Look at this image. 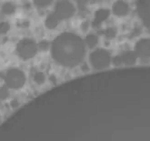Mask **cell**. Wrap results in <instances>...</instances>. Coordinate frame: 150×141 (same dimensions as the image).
I'll return each mask as SVG.
<instances>
[{
  "label": "cell",
  "instance_id": "obj_9",
  "mask_svg": "<svg viewBox=\"0 0 150 141\" xmlns=\"http://www.w3.org/2000/svg\"><path fill=\"white\" fill-rule=\"evenodd\" d=\"M109 15V11L105 8H101V9L98 10L95 14V19L93 21V24L96 26L98 24H100L103 21H105Z\"/></svg>",
  "mask_w": 150,
  "mask_h": 141
},
{
  "label": "cell",
  "instance_id": "obj_18",
  "mask_svg": "<svg viewBox=\"0 0 150 141\" xmlns=\"http://www.w3.org/2000/svg\"><path fill=\"white\" fill-rule=\"evenodd\" d=\"M48 47V43H47V42H41L40 43V48L41 49H43V50H46L47 48Z\"/></svg>",
  "mask_w": 150,
  "mask_h": 141
},
{
  "label": "cell",
  "instance_id": "obj_17",
  "mask_svg": "<svg viewBox=\"0 0 150 141\" xmlns=\"http://www.w3.org/2000/svg\"><path fill=\"white\" fill-rule=\"evenodd\" d=\"M36 5L38 6H48L51 4V1H47V0H43V1H40V0H37L36 2Z\"/></svg>",
  "mask_w": 150,
  "mask_h": 141
},
{
  "label": "cell",
  "instance_id": "obj_12",
  "mask_svg": "<svg viewBox=\"0 0 150 141\" xmlns=\"http://www.w3.org/2000/svg\"><path fill=\"white\" fill-rule=\"evenodd\" d=\"M2 11L6 15H10L15 11V6L11 3H6L2 7Z\"/></svg>",
  "mask_w": 150,
  "mask_h": 141
},
{
  "label": "cell",
  "instance_id": "obj_4",
  "mask_svg": "<svg viewBox=\"0 0 150 141\" xmlns=\"http://www.w3.org/2000/svg\"><path fill=\"white\" fill-rule=\"evenodd\" d=\"M90 63L96 69H103L110 64L111 57L109 52L105 49H96L90 54Z\"/></svg>",
  "mask_w": 150,
  "mask_h": 141
},
{
  "label": "cell",
  "instance_id": "obj_6",
  "mask_svg": "<svg viewBox=\"0 0 150 141\" xmlns=\"http://www.w3.org/2000/svg\"><path fill=\"white\" fill-rule=\"evenodd\" d=\"M137 55L135 52L127 51L114 59V64L117 66H119L122 64L126 65H134L137 61Z\"/></svg>",
  "mask_w": 150,
  "mask_h": 141
},
{
  "label": "cell",
  "instance_id": "obj_5",
  "mask_svg": "<svg viewBox=\"0 0 150 141\" xmlns=\"http://www.w3.org/2000/svg\"><path fill=\"white\" fill-rule=\"evenodd\" d=\"M75 13V6L68 1H58L56 4L54 14L59 20H63L71 17Z\"/></svg>",
  "mask_w": 150,
  "mask_h": 141
},
{
  "label": "cell",
  "instance_id": "obj_7",
  "mask_svg": "<svg viewBox=\"0 0 150 141\" xmlns=\"http://www.w3.org/2000/svg\"><path fill=\"white\" fill-rule=\"evenodd\" d=\"M135 52L141 58H150V38L140 39L135 45Z\"/></svg>",
  "mask_w": 150,
  "mask_h": 141
},
{
  "label": "cell",
  "instance_id": "obj_13",
  "mask_svg": "<svg viewBox=\"0 0 150 141\" xmlns=\"http://www.w3.org/2000/svg\"><path fill=\"white\" fill-rule=\"evenodd\" d=\"M116 34H117V30H116V28H113V27L108 28L105 32V37H107L108 39L115 38Z\"/></svg>",
  "mask_w": 150,
  "mask_h": 141
},
{
  "label": "cell",
  "instance_id": "obj_8",
  "mask_svg": "<svg viewBox=\"0 0 150 141\" xmlns=\"http://www.w3.org/2000/svg\"><path fill=\"white\" fill-rule=\"evenodd\" d=\"M113 13L118 17L126 16L129 12V6L124 1H117L113 5Z\"/></svg>",
  "mask_w": 150,
  "mask_h": 141
},
{
  "label": "cell",
  "instance_id": "obj_3",
  "mask_svg": "<svg viewBox=\"0 0 150 141\" xmlns=\"http://www.w3.org/2000/svg\"><path fill=\"white\" fill-rule=\"evenodd\" d=\"M16 50L22 59L28 60L36 55L38 52V46L33 40L25 38L17 43Z\"/></svg>",
  "mask_w": 150,
  "mask_h": 141
},
{
  "label": "cell",
  "instance_id": "obj_14",
  "mask_svg": "<svg viewBox=\"0 0 150 141\" xmlns=\"http://www.w3.org/2000/svg\"><path fill=\"white\" fill-rule=\"evenodd\" d=\"M34 80H35V82H36L37 83L42 84V83H44V82H45L46 78H45V75H44V73H37L36 74H35V76H34Z\"/></svg>",
  "mask_w": 150,
  "mask_h": 141
},
{
  "label": "cell",
  "instance_id": "obj_10",
  "mask_svg": "<svg viewBox=\"0 0 150 141\" xmlns=\"http://www.w3.org/2000/svg\"><path fill=\"white\" fill-rule=\"evenodd\" d=\"M58 24V19L54 14H50L46 19V26L49 29H55Z\"/></svg>",
  "mask_w": 150,
  "mask_h": 141
},
{
  "label": "cell",
  "instance_id": "obj_2",
  "mask_svg": "<svg viewBox=\"0 0 150 141\" xmlns=\"http://www.w3.org/2000/svg\"><path fill=\"white\" fill-rule=\"evenodd\" d=\"M6 84L8 88L17 90L23 87L25 82V76L22 70L18 69H10L6 74Z\"/></svg>",
  "mask_w": 150,
  "mask_h": 141
},
{
  "label": "cell",
  "instance_id": "obj_1",
  "mask_svg": "<svg viewBox=\"0 0 150 141\" xmlns=\"http://www.w3.org/2000/svg\"><path fill=\"white\" fill-rule=\"evenodd\" d=\"M85 43L78 35L63 33L53 41L52 57L62 66L73 68L81 63L85 55Z\"/></svg>",
  "mask_w": 150,
  "mask_h": 141
},
{
  "label": "cell",
  "instance_id": "obj_16",
  "mask_svg": "<svg viewBox=\"0 0 150 141\" xmlns=\"http://www.w3.org/2000/svg\"><path fill=\"white\" fill-rule=\"evenodd\" d=\"M8 96V91L6 88L3 87L0 89V99H6Z\"/></svg>",
  "mask_w": 150,
  "mask_h": 141
},
{
  "label": "cell",
  "instance_id": "obj_11",
  "mask_svg": "<svg viewBox=\"0 0 150 141\" xmlns=\"http://www.w3.org/2000/svg\"><path fill=\"white\" fill-rule=\"evenodd\" d=\"M98 39L95 34H88L86 38V45H88V47H90V48L96 46V45H98Z\"/></svg>",
  "mask_w": 150,
  "mask_h": 141
},
{
  "label": "cell",
  "instance_id": "obj_15",
  "mask_svg": "<svg viewBox=\"0 0 150 141\" xmlns=\"http://www.w3.org/2000/svg\"><path fill=\"white\" fill-rule=\"evenodd\" d=\"M10 28V25L6 22H1L0 23V34H6L8 32Z\"/></svg>",
  "mask_w": 150,
  "mask_h": 141
}]
</instances>
